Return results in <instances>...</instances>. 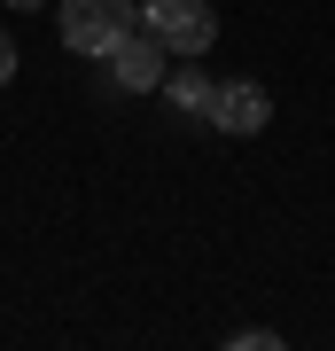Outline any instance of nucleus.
I'll list each match as a JSON object with an SVG mask.
<instances>
[{"label": "nucleus", "instance_id": "423d86ee", "mask_svg": "<svg viewBox=\"0 0 335 351\" xmlns=\"http://www.w3.org/2000/svg\"><path fill=\"white\" fill-rule=\"evenodd\" d=\"M234 351H281V336H273V328H242Z\"/></svg>", "mask_w": 335, "mask_h": 351}, {"label": "nucleus", "instance_id": "20e7f679", "mask_svg": "<svg viewBox=\"0 0 335 351\" xmlns=\"http://www.w3.org/2000/svg\"><path fill=\"white\" fill-rule=\"evenodd\" d=\"M211 125H219V133H234V141L265 133V125H273V94H265L258 78H234V86H219V94H211Z\"/></svg>", "mask_w": 335, "mask_h": 351}, {"label": "nucleus", "instance_id": "f257e3e1", "mask_svg": "<svg viewBox=\"0 0 335 351\" xmlns=\"http://www.w3.org/2000/svg\"><path fill=\"white\" fill-rule=\"evenodd\" d=\"M133 32H140V0H62V47L86 63H110Z\"/></svg>", "mask_w": 335, "mask_h": 351}, {"label": "nucleus", "instance_id": "7ed1b4c3", "mask_svg": "<svg viewBox=\"0 0 335 351\" xmlns=\"http://www.w3.org/2000/svg\"><path fill=\"white\" fill-rule=\"evenodd\" d=\"M110 71H117L125 94H164V78H172V47H164L156 32H133V39L110 55Z\"/></svg>", "mask_w": 335, "mask_h": 351}, {"label": "nucleus", "instance_id": "f03ea898", "mask_svg": "<svg viewBox=\"0 0 335 351\" xmlns=\"http://www.w3.org/2000/svg\"><path fill=\"white\" fill-rule=\"evenodd\" d=\"M140 32H156L179 63H203L219 47V8L211 0H140Z\"/></svg>", "mask_w": 335, "mask_h": 351}, {"label": "nucleus", "instance_id": "0eeeda50", "mask_svg": "<svg viewBox=\"0 0 335 351\" xmlns=\"http://www.w3.org/2000/svg\"><path fill=\"white\" fill-rule=\"evenodd\" d=\"M8 78H16V39L0 32V86H8Z\"/></svg>", "mask_w": 335, "mask_h": 351}, {"label": "nucleus", "instance_id": "6e6552de", "mask_svg": "<svg viewBox=\"0 0 335 351\" xmlns=\"http://www.w3.org/2000/svg\"><path fill=\"white\" fill-rule=\"evenodd\" d=\"M8 8H47V0H8Z\"/></svg>", "mask_w": 335, "mask_h": 351}, {"label": "nucleus", "instance_id": "39448f33", "mask_svg": "<svg viewBox=\"0 0 335 351\" xmlns=\"http://www.w3.org/2000/svg\"><path fill=\"white\" fill-rule=\"evenodd\" d=\"M211 78H203L195 63H187V71H172V78H164V101H172V110H187V117H203V125H211Z\"/></svg>", "mask_w": 335, "mask_h": 351}]
</instances>
